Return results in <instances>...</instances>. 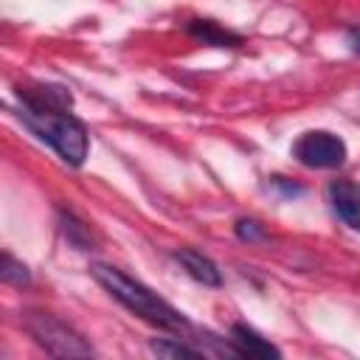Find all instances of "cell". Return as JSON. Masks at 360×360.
<instances>
[{
  "label": "cell",
  "mask_w": 360,
  "mask_h": 360,
  "mask_svg": "<svg viewBox=\"0 0 360 360\" xmlns=\"http://www.w3.org/2000/svg\"><path fill=\"white\" fill-rule=\"evenodd\" d=\"M20 118L25 127L45 141L65 163L82 166L87 158V129L68 112L70 96L62 87H20Z\"/></svg>",
  "instance_id": "1"
},
{
  "label": "cell",
  "mask_w": 360,
  "mask_h": 360,
  "mask_svg": "<svg viewBox=\"0 0 360 360\" xmlns=\"http://www.w3.org/2000/svg\"><path fill=\"white\" fill-rule=\"evenodd\" d=\"M231 340L236 346V354H248V357H281V352L264 340L256 329H250L248 323H233L231 326Z\"/></svg>",
  "instance_id": "7"
},
{
  "label": "cell",
  "mask_w": 360,
  "mask_h": 360,
  "mask_svg": "<svg viewBox=\"0 0 360 360\" xmlns=\"http://www.w3.org/2000/svg\"><path fill=\"white\" fill-rule=\"evenodd\" d=\"M90 273H93V278H96L115 301H121L129 312L141 315L143 321H149V323H155V326H160V329H174V332H180V329L188 326V321L183 318V312H177L169 301H163L158 292H152L146 284L135 281V278L127 276L124 270H118V267H112V264H93Z\"/></svg>",
  "instance_id": "2"
},
{
  "label": "cell",
  "mask_w": 360,
  "mask_h": 360,
  "mask_svg": "<svg viewBox=\"0 0 360 360\" xmlns=\"http://www.w3.org/2000/svg\"><path fill=\"white\" fill-rule=\"evenodd\" d=\"M0 276H3V281H8V284H28L31 281V273H28V267L22 264V262H17L11 253H3V259H0Z\"/></svg>",
  "instance_id": "10"
},
{
  "label": "cell",
  "mask_w": 360,
  "mask_h": 360,
  "mask_svg": "<svg viewBox=\"0 0 360 360\" xmlns=\"http://www.w3.org/2000/svg\"><path fill=\"white\" fill-rule=\"evenodd\" d=\"M25 329L53 357H90L93 346L51 312H28Z\"/></svg>",
  "instance_id": "3"
},
{
  "label": "cell",
  "mask_w": 360,
  "mask_h": 360,
  "mask_svg": "<svg viewBox=\"0 0 360 360\" xmlns=\"http://www.w3.org/2000/svg\"><path fill=\"white\" fill-rule=\"evenodd\" d=\"M236 236L242 242H259V239H264V228L256 219H239L236 222Z\"/></svg>",
  "instance_id": "12"
},
{
  "label": "cell",
  "mask_w": 360,
  "mask_h": 360,
  "mask_svg": "<svg viewBox=\"0 0 360 360\" xmlns=\"http://www.w3.org/2000/svg\"><path fill=\"white\" fill-rule=\"evenodd\" d=\"M273 186H281V188H284V194H301V191H304L301 186H290L284 177H273Z\"/></svg>",
  "instance_id": "14"
},
{
  "label": "cell",
  "mask_w": 360,
  "mask_h": 360,
  "mask_svg": "<svg viewBox=\"0 0 360 360\" xmlns=\"http://www.w3.org/2000/svg\"><path fill=\"white\" fill-rule=\"evenodd\" d=\"M292 158L309 169H338L346 160V143L335 132L312 129L295 141Z\"/></svg>",
  "instance_id": "4"
},
{
  "label": "cell",
  "mask_w": 360,
  "mask_h": 360,
  "mask_svg": "<svg viewBox=\"0 0 360 360\" xmlns=\"http://www.w3.org/2000/svg\"><path fill=\"white\" fill-rule=\"evenodd\" d=\"M149 349H152L158 357H191V360L200 357L197 349H191V346H186V343H177V340H152Z\"/></svg>",
  "instance_id": "11"
},
{
  "label": "cell",
  "mask_w": 360,
  "mask_h": 360,
  "mask_svg": "<svg viewBox=\"0 0 360 360\" xmlns=\"http://www.w3.org/2000/svg\"><path fill=\"white\" fill-rule=\"evenodd\" d=\"M62 231H65V236H68L76 248H82V250H90V248H93V233H90V228H87L82 219H76L70 211H62Z\"/></svg>",
  "instance_id": "9"
},
{
  "label": "cell",
  "mask_w": 360,
  "mask_h": 360,
  "mask_svg": "<svg viewBox=\"0 0 360 360\" xmlns=\"http://www.w3.org/2000/svg\"><path fill=\"white\" fill-rule=\"evenodd\" d=\"M346 39H349V48H352L354 53H360V25H354V28H349V34H346Z\"/></svg>",
  "instance_id": "13"
},
{
  "label": "cell",
  "mask_w": 360,
  "mask_h": 360,
  "mask_svg": "<svg viewBox=\"0 0 360 360\" xmlns=\"http://www.w3.org/2000/svg\"><path fill=\"white\" fill-rule=\"evenodd\" d=\"M186 28H188L191 37H197L205 45H217V48H236V45H242V37L239 34L217 25L214 20H191Z\"/></svg>",
  "instance_id": "8"
},
{
  "label": "cell",
  "mask_w": 360,
  "mask_h": 360,
  "mask_svg": "<svg viewBox=\"0 0 360 360\" xmlns=\"http://www.w3.org/2000/svg\"><path fill=\"white\" fill-rule=\"evenodd\" d=\"M326 194H329L332 211L349 228L360 231V183H354V180H332Z\"/></svg>",
  "instance_id": "5"
},
{
  "label": "cell",
  "mask_w": 360,
  "mask_h": 360,
  "mask_svg": "<svg viewBox=\"0 0 360 360\" xmlns=\"http://www.w3.org/2000/svg\"><path fill=\"white\" fill-rule=\"evenodd\" d=\"M174 259L183 264V270L191 276V278H197L200 284H205V287H219L222 284V273H219V267L205 256V253H200V250H194V248H177L174 250Z\"/></svg>",
  "instance_id": "6"
}]
</instances>
